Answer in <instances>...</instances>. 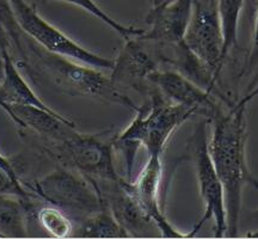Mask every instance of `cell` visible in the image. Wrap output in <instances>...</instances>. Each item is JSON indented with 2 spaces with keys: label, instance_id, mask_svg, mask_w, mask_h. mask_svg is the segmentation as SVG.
Masks as SVG:
<instances>
[{
  "label": "cell",
  "instance_id": "1",
  "mask_svg": "<svg viewBox=\"0 0 258 239\" xmlns=\"http://www.w3.org/2000/svg\"><path fill=\"white\" fill-rule=\"evenodd\" d=\"M2 25L3 35L21 54V63L17 64L29 73L43 77L69 95L110 102L133 111L138 109L139 105L98 69L48 51L28 36L16 22L8 0H2Z\"/></svg>",
  "mask_w": 258,
  "mask_h": 239
},
{
  "label": "cell",
  "instance_id": "2",
  "mask_svg": "<svg viewBox=\"0 0 258 239\" xmlns=\"http://www.w3.org/2000/svg\"><path fill=\"white\" fill-rule=\"evenodd\" d=\"M245 111L246 108L234 104L227 110L220 109L209 119L212 124L209 153L224 188L227 216L226 237L238 235L245 187L258 189V180L251 173L245 153L247 138Z\"/></svg>",
  "mask_w": 258,
  "mask_h": 239
},
{
  "label": "cell",
  "instance_id": "3",
  "mask_svg": "<svg viewBox=\"0 0 258 239\" xmlns=\"http://www.w3.org/2000/svg\"><path fill=\"white\" fill-rule=\"evenodd\" d=\"M115 135L111 131L86 134L78 129L63 140L29 138L56 165L77 171L92 182L105 183L121 180L114 163Z\"/></svg>",
  "mask_w": 258,
  "mask_h": 239
},
{
  "label": "cell",
  "instance_id": "4",
  "mask_svg": "<svg viewBox=\"0 0 258 239\" xmlns=\"http://www.w3.org/2000/svg\"><path fill=\"white\" fill-rule=\"evenodd\" d=\"M134 112V118L124 131L116 133V139L144 146L148 156H163L167 141L176 129L191 116L198 115L194 109L169 101L154 85L148 101L138 106Z\"/></svg>",
  "mask_w": 258,
  "mask_h": 239
},
{
  "label": "cell",
  "instance_id": "5",
  "mask_svg": "<svg viewBox=\"0 0 258 239\" xmlns=\"http://www.w3.org/2000/svg\"><path fill=\"white\" fill-rule=\"evenodd\" d=\"M24 186L42 202L78 215L79 220L106 207L98 184L63 166L30 183L24 181Z\"/></svg>",
  "mask_w": 258,
  "mask_h": 239
},
{
  "label": "cell",
  "instance_id": "6",
  "mask_svg": "<svg viewBox=\"0 0 258 239\" xmlns=\"http://www.w3.org/2000/svg\"><path fill=\"white\" fill-rule=\"evenodd\" d=\"M208 125V118L198 122L186 145V152L195 170L200 196L205 202L206 207L202 218L194 226L192 231L189 234L190 237H194L206 222L213 219L214 235L217 238H222L227 234V216H226L224 188L209 153Z\"/></svg>",
  "mask_w": 258,
  "mask_h": 239
},
{
  "label": "cell",
  "instance_id": "7",
  "mask_svg": "<svg viewBox=\"0 0 258 239\" xmlns=\"http://www.w3.org/2000/svg\"><path fill=\"white\" fill-rule=\"evenodd\" d=\"M16 22L28 36L51 53L69 57L98 70L111 71L114 59L98 55L80 46L78 42L63 34L62 31L41 17L34 6L25 0H8Z\"/></svg>",
  "mask_w": 258,
  "mask_h": 239
},
{
  "label": "cell",
  "instance_id": "8",
  "mask_svg": "<svg viewBox=\"0 0 258 239\" xmlns=\"http://www.w3.org/2000/svg\"><path fill=\"white\" fill-rule=\"evenodd\" d=\"M184 44L214 73L219 80L224 67V35L218 11V0H195Z\"/></svg>",
  "mask_w": 258,
  "mask_h": 239
},
{
  "label": "cell",
  "instance_id": "9",
  "mask_svg": "<svg viewBox=\"0 0 258 239\" xmlns=\"http://www.w3.org/2000/svg\"><path fill=\"white\" fill-rule=\"evenodd\" d=\"M151 43L140 37L125 40L124 46L115 59L111 70L110 79L116 88L121 90L122 86L132 89L141 95L148 96L153 89L148 77L153 72L160 70L161 64H167L165 53L159 49H151Z\"/></svg>",
  "mask_w": 258,
  "mask_h": 239
},
{
  "label": "cell",
  "instance_id": "10",
  "mask_svg": "<svg viewBox=\"0 0 258 239\" xmlns=\"http://www.w3.org/2000/svg\"><path fill=\"white\" fill-rule=\"evenodd\" d=\"M97 184L109 209L129 237H161L156 222L147 215L135 199L132 181L121 177L117 182Z\"/></svg>",
  "mask_w": 258,
  "mask_h": 239
},
{
  "label": "cell",
  "instance_id": "11",
  "mask_svg": "<svg viewBox=\"0 0 258 239\" xmlns=\"http://www.w3.org/2000/svg\"><path fill=\"white\" fill-rule=\"evenodd\" d=\"M148 80L169 101L194 109L198 115L206 116L208 119L222 109L218 103V99H220L218 96L203 89L177 70H158L148 77Z\"/></svg>",
  "mask_w": 258,
  "mask_h": 239
},
{
  "label": "cell",
  "instance_id": "12",
  "mask_svg": "<svg viewBox=\"0 0 258 239\" xmlns=\"http://www.w3.org/2000/svg\"><path fill=\"white\" fill-rule=\"evenodd\" d=\"M194 4L195 0H169L163 5L152 8L146 17L150 29L140 38L164 46L183 43Z\"/></svg>",
  "mask_w": 258,
  "mask_h": 239
},
{
  "label": "cell",
  "instance_id": "13",
  "mask_svg": "<svg viewBox=\"0 0 258 239\" xmlns=\"http://www.w3.org/2000/svg\"><path fill=\"white\" fill-rule=\"evenodd\" d=\"M163 178V163L161 156L152 154L148 156L147 163L133 184L135 199L141 208L147 213L159 228L161 237L166 238H189V234L179 232V230L167 220L165 213L160 205V184Z\"/></svg>",
  "mask_w": 258,
  "mask_h": 239
},
{
  "label": "cell",
  "instance_id": "14",
  "mask_svg": "<svg viewBox=\"0 0 258 239\" xmlns=\"http://www.w3.org/2000/svg\"><path fill=\"white\" fill-rule=\"evenodd\" d=\"M3 110L19 128V133L28 137L63 140L78 131L77 125L59 112L44 110L37 106L15 105L2 103Z\"/></svg>",
  "mask_w": 258,
  "mask_h": 239
},
{
  "label": "cell",
  "instance_id": "15",
  "mask_svg": "<svg viewBox=\"0 0 258 239\" xmlns=\"http://www.w3.org/2000/svg\"><path fill=\"white\" fill-rule=\"evenodd\" d=\"M8 44L3 41L2 43V63H3V80L0 86L2 103L15 105L37 106L44 110L54 111L47 105L40 96L35 93L27 80L23 78L18 70V64L8 49Z\"/></svg>",
  "mask_w": 258,
  "mask_h": 239
},
{
  "label": "cell",
  "instance_id": "16",
  "mask_svg": "<svg viewBox=\"0 0 258 239\" xmlns=\"http://www.w3.org/2000/svg\"><path fill=\"white\" fill-rule=\"evenodd\" d=\"M43 202L38 199L23 200L17 196L2 195V221L0 237H28V224L37 216Z\"/></svg>",
  "mask_w": 258,
  "mask_h": 239
},
{
  "label": "cell",
  "instance_id": "17",
  "mask_svg": "<svg viewBox=\"0 0 258 239\" xmlns=\"http://www.w3.org/2000/svg\"><path fill=\"white\" fill-rule=\"evenodd\" d=\"M74 238H127V232L116 220L108 205L101 211L84 216L74 227Z\"/></svg>",
  "mask_w": 258,
  "mask_h": 239
},
{
  "label": "cell",
  "instance_id": "18",
  "mask_svg": "<svg viewBox=\"0 0 258 239\" xmlns=\"http://www.w3.org/2000/svg\"><path fill=\"white\" fill-rule=\"evenodd\" d=\"M0 170H2V195L17 196L23 200L36 198L24 186L23 175L27 170V161L24 160L22 154H12V156L2 154Z\"/></svg>",
  "mask_w": 258,
  "mask_h": 239
},
{
  "label": "cell",
  "instance_id": "19",
  "mask_svg": "<svg viewBox=\"0 0 258 239\" xmlns=\"http://www.w3.org/2000/svg\"><path fill=\"white\" fill-rule=\"evenodd\" d=\"M244 2L245 0H218V11L224 35V61L227 59L231 50L238 47V24Z\"/></svg>",
  "mask_w": 258,
  "mask_h": 239
},
{
  "label": "cell",
  "instance_id": "20",
  "mask_svg": "<svg viewBox=\"0 0 258 239\" xmlns=\"http://www.w3.org/2000/svg\"><path fill=\"white\" fill-rule=\"evenodd\" d=\"M37 220L48 234L54 238L72 237L74 224L66 212L55 206L43 203L37 211Z\"/></svg>",
  "mask_w": 258,
  "mask_h": 239
},
{
  "label": "cell",
  "instance_id": "21",
  "mask_svg": "<svg viewBox=\"0 0 258 239\" xmlns=\"http://www.w3.org/2000/svg\"><path fill=\"white\" fill-rule=\"evenodd\" d=\"M42 2H61L66 3V4H71L74 6H78V8L83 9L84 11L89 12L90 15H92L93 17H96L99 21H102L103 23L109 25L112 30L117 32L121 37H123L124 40H129V38L133 37H140L146 32V29L141 28H135V27H127L118 23L116 19L110 17L106 12L99 8L93 0H42Z\"/></svg>",
  "mask_w": 258,
  "mask_h": 239
},
{
  "label": "cell",
  "instance_id": "22",
  "mask_svg": "<svg viewBox=\"0 0 258 239\" xmlns=\"http://www.w3.org/2000/svg\"><path fill=\"white\" fill-rule=\"evenodd\" d=\"M252 73H256L258 76V9L256 15V21H254V29H253V42H252V49H251L250 55L247 56V63L245 65L243 72L240 73V77L244 74L251 76Z\"/></svg>",
  "mask_w": 258,
  "mask_h": 239
},
{
  "label": "cell",
  "instance_id": "23",
  "mask_svg": "<svg viewBox=\"0 0 258 239\" xmlns=\"http://www.w3.org/2000/svg\"><path fill=\"white\" fill-rule=\"evenodd\" d=\"M257 96H258V84L254 86L252 90H251L250 92L245 93V96L243 97V98H241L239 102L235 103V106H244V108H246L247 104H249L251 101H253Z\"/></svg>",
  "mask_w": 258,
  "mask_h": 239
},
{
  "label": "cell",
  "instance_id": "24",
  "mask_svg": "<svg viewBox=\"0 0 258 239\" xmlns=\"http://www.w3.org/2000/svg\"><path fill=\"white\" fill-rule=\"evenodd\" d=\"M249 219L253 222L254 225H256V230H257V228H258V208L256 209V211H253L252 213H251Z\"/></svg>",
  "mask_w": 258,
  "mask_h": 239
},
{
  "label": "cell",
  "instance_id": "25",
  "mask_svg": "<svg viewBox=\"0 0 258 239\" xmlns=\"http://www.w3.org/2000/svg\"><path fill=\"white\" fill-rule=\"evenodd\" d=\"M169 2V0H152V4H153V8H157V6H160L163 5L164 3Z\"/></svg>",
  "mask_w": 258,
  "mask_h": 239
},
{
  "label": "cell",
  "instance_id": "26",
  "mask_svg": "<svg viewBox=\"0 0 258 239\" xmlns=\"http://www.w3.org/2000/svg\"><path fill=\"white\" fill-rule=\"evenodd\" d=\"M247 237L258 238V228H257V230H253V232H249V233H247Z\"/></svg>",
  "mask_w": 258,
  "mask_h": 239
}]
</instances>
